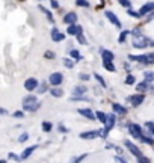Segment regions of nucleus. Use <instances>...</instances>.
<instances>
[{
	"instance_id": "nucleus-1",
	"label": "nucleus",
	"mask_w": 154,
	"mask_h": 163,
	"mask_svg": "<svg viewBox=\"0 0 154 163\" xmlns=\"http://www.w3.org/2000/svg\"><path fill=\"white\" fill-rule=\"evenodd\" d=\"M39 101L36 98V95H26L23 98V109L26 112H35L39 109Z\"/></svg>"
},
{
	"instance_id": "nucleus-2",
	"label": "nucleus",
	"mask_w": 154,
	"mask_h": 163,
	"mask_svg": "<svg viewBox=\"0 0 154 163\" xmlns=\"http://www.w3.org/2000/svg\"><path fill=\"white\" fill-rule=\"evenodd\" d=\"M131 35H133V47L134 48H145V47L148 46V39L141 33L139 29H134L131 32Z\"/></svg>"
},
{
	"instance_id": "nucleus-3",
	"label": "nucleus",
	"mask_w": 154,
	"mask_h": 163,
	"mask_svg": "<svg viewBox=\"0 0 154 163\" xmlns=\"http://www.w3.org/2000/svg\"><path fill=\"white\" fill-rule=\"evenodd\" d=\"M48 82H50V85H53V86H60V83L64 82V76H62V73H51L50 76H48Z\"/></svg>"
},
{
	"instance_id": "nucleus-4",
	"label": "nucleus",
	"mask_w": 154,
	"mask_h": 163,
	"mask_svg": "<svg viewBox=\"0 0 154 163\" xmlns=\"http://www.w3.org/2000/svg\"><path fill=\"white\" fill-rule=\"evenodd\" d=\"M129 131H130V134L134 139H141V136H142V128L139 127L138 124H130L129 126Z\"/></svg>"
},
{
	"instance_id": "nucleus-5",
	"label": "nucleus",
	"mask_w": 154,
	"mask_h": 163,
	"mask_svg": "<svg viewBox=\"0 0 154 163\" xmlns=\"http://www.w3.org/2000/svg\"><path fill=\"white\" fill-rule=\"evenodd\" d=\"M38 85H39V82L36 80V79H33V77H30V79H27V80L24 82V88H26V91H29V92L36 91Z\"/></svg>"
},
{
	"instance_id": "nucleus-6",
	"label": "nucleus",
	"mask_w": 154,
	"mask_h": 163,
	"mask_svg": "<svg viewBox=\"0 0 154 163\" xmlns=\"http://www.w3.org/2000/svg\"><path fill=\"white\" fill-rule=\"evenodd\" d=\"M124 143H125V147L129 148V151H130L133 156H136L138 159H139V157H142V151H141V150H139V148H138L134 143H131L130 140H125Z\"/></svg>"
},
{
	"instance_id": "nucleus-7",
	"label": "nucleus",
	"mask_w": 154,
	"mask_h": 163,
	"mask_svg": "<svg viewBox=\"0 0 154 163\" xmlns=\"http://www.w3.org/2000/svg\"><path fill=\"white\" fill-rule=\"evenodd\" d=\"M115 122H117V117H115V113H109L106 117V122H104V128H106L107 131H110L112 127L115 126Z\"/></svg>"
},
{
	"instance_id": "nucleus-8",
	"label": "nucleus",
	"mask_w": 154,
	"mask_h": 163,
	"mask_svg": "<svg viewBox=\"0 0 154 163\" xmlns=\"http://www.w3.org/2000/svg\"><path fill=\"white\" fill-rule=\"evenodd\" d=\"M51 39H53L55 42H60V41H64V39H65V35L60 32L59 29L53 27V30H51Z\"/></svg>"
},
{
	"instance_id": "nucleus-9",
	"label": "nucleus",
	"mask_w": 154,
	"mask_h": 163,
	"mask_svg": "<svg viewBox=\"0 0 154 163\" xmlns=\"http://www.w3.org/2000/svg\"><path fill=\"white\" fill-rule=\"evenodd\" d=\"M67 33L68 35H79V33H83V29L80 26H76V24H68V29H67Z\"/></svg>"
},
{
	"instance_id": "nucleus-10",
	"label": "nucleus",
	"mask_w": 154,
	"mask_h": 163,
	"mask_svg": "<svg viewBox=\"0 0 154 163\" xmlns=\"http://www.w3.org/2000/svg\"><path fill=\"white\" fill-rule=\"evenodd\" d=\"M64 23L65 24H76L77 23V14L76 12H68L64 17Z\"/></svg>"
},
{
	"instance_id": "nucleus-11",
	"label": "nucleus",
	"mask_w": 154,
	"mask_h": 163,
	"mask_svg": "<svg viewBox=\"0 0 154 163\" xmlns=\"http://www.w3.org/2000/svg\"><path fill=\"white\" fill-rule=\"evenodd\" d=\"M77 112H79L80 115H83V117H86L89 121H95V115L92 113V110H91V109H88V107H85V109H83V107H80Z\"/></svg>"
},
{
	"instance_id": "nucleus-12",
	"label": "nucleus",
	"mask_w": 154,
	"mask_h": 163,
	"mask_svg": "<svg viewBox=\"0 0 154 163\" xmlns=\"http://www.w3.org/2000/svg\"><path fill=\"white\" fill-rule=\"evenodd\" d=\"M104 14H106V17L109 18V21H110V23H112V24H115L117 27H121V21H119V20H118V17H117V15H115L113 12H112V11H106Z\"/></svg>"
},
{
	"instance_id": "nucleus-13",
	"label": "nucleus",
	"mask_w": 154,
	"mask_h": 163,
	"mask_svg": "<svg viewBox=\"0 0 154 163\" xmlns=\"http://www.w3.org/2000/svg\"><path fill=\"white\" fill-rule=\"evenodd\" d=\"M143 100H145V95H142V94H138V95L130 97V103L133 104V107H138V106L141 104Z\"/></svg>"
},
{
	"instance_id": "nucleus-14",
	"label": "nucleus",
	"mask_w": 154,
	"mask_h": 163,
	"mask_svg": "<svg viewBox=\"0 0 154 163\" xmlns=\"http://www.w3.org/2000/svg\"><path fill=\"white\" fill-rule=\"evenodd\" d=\"M151 11H154V2H150V3L143 5L142 8H141V11H139V15H147V14H150Z\"/></svg>"
},
{
	"instance_id": "nucleus-15",
	"label": "nucleus",
	"mask_w": 154,
	"mask_h": 163,
	"mask_svg": "<svg viewBox=\"0 0 154 163\" xmlns=\"http://www.w3.org/2000/svg\"><path fill=\"white\" fill-rule=\"evenodd\" d=\"M36 148H38V145H32V147L26 148V150H24V151L21 152V156H20V157H21V160H26V159H29V157L32 156V152L35 151Z\"/></svg>"
},
{
	"instance_id": "nucleus-16",
	"label": "nucleus",
	"mask_w": 154,
	"mask_h": 163,
	"mask_svg": "<svg viewBox=\"0 0 154 163\" xmlns=\"http://www.w3.org/2000/svg\"><path fill=\"white\" fill-rule=\"evenodd\" d=\"M79 136H80V139H95V138H98V134H97V130L85 131V133H80Z\"/></svg>"
},
{
	"instance_id": "nucleus-17",
	"label": "nucleus",
	"mask_w": 154,
	"mask_h": 163,
	"mask_svg": "<svg viewBox=\"0 0 154 163\" xmlns=\"http://www.w3.org/2000/svg\"><path fill=\"white\" fill-rule=\"evenodd\" d=\"M88 91V88L85 86V85H79V86H76L74 89H73V95H85Z\"/></svg>"
},
{
	"instance_id": "nucleus-18",
	"label": "nucleus",
	"mask_w": 154,
	"mask_h": 163,
	"mask_svg": "<svg viewBox=\"0 0 154 163\" xmlns=\"http://www.w3.org/2000/svg\"><path fill=\"white\" fill-rule=\"evenodd\" d=\"M112 107H113V112H115V113H119V115H125V113H127V109H125L124 106L118 104V103H115Z\"/></svg>"
},
{
	"instance_id": "nucleus-19",
	"label": "nucleus",
	"mask_w": 154,
	"mask_h": 163,
	"mask_svg": "<svg viewBox=\"0 0 154 163\" xmlns=\"http://www.w3.org/2000/svg\"><path fill=\"white\" fill-rule=\"evenodd\" d=\"M101 56H103V60H113L115 59V55L109 50H103L101 48Z\"/></svg>"
},
{
	"instance_id": "nucleus-20",
	"label": "nucleus",
	"mask_w": 154,
	"mask_h": 163,
	"mask_svg": "<svg viewBox=\"0 0 154 163\" xmlns=\"http://www.w3.org/2000/svg\"><path fill=\"white\" fill-rule=\"evenodd\" d=\"M103 67H104L107 71H110V73H113V71L117 70L115 65H113V60H103Z\"/></svg>"
},
{
	"instance_id": "nucleus-21",
	"label": "nucleus",
	"mask_w": 154,
	"mask_h": 163,
	"mask_svg": "<svg viewBox=\"0 0 154 163\" xmlns=\"http://www.w3.org/2000/svg\"><path fill=\"white\" fill-rule=\"evenodd\" d=\"M62 62H64V65H65L67 68H70V70H73L74 65H76V62H74L71 58H64L62 59Z\"/></svg>"
},
{
	"instance_id": "nucleus-22",
	"label": "nucleus",
	"mask_w": 154,
	"mask_h": 163,
	"mask_svg": "<svg viewBox=\"0 0 154 163\" xmlns=\"http://www.w3.org/2000/svg\"><path fill=\"white\" fill-rule=\"evenodd\" d=\"M50 94H51V95H53L55 98H59V97H62V95H64V91H62V89H59V88H56V86H55V88H53V89L50 91Z\"/></svg>"
},
{
	"instance_id": "nucleus-23",
	"label": "nucleus",
	"mask_w": 154,
	"mask_h": 163,
	"mask_svg": "<svg viewBox=\"0 0 154 163\" xmlns=\"http://www.w3.org/2000/svg\"><path fill=\"white\" fill-rule=\"evenodd\" d=\"M106 117H107L106 113H104V112H100V110L95 113V118H97V119H98L101 124H104V122H106Z\"/></svg>"
},
{
	"instance_id": "nucleus-24",
	"label": "nucleus",
	"mask_w": 154,
	"mask_h": 163,
	"mask_svg": "<svg viewBox=\"0 0 154 163\" xmlns=\"http://www.w3.org/2000/svg\"><path fill=\"white\" fill-rule=\"evenodd\" d=\"M148 86H150V83H148L147 80H143L142 83H139L136 88H138V91H139V92H143V91H147V89H148Z\"/></svg>"
},
{
	"instance_id": "nucleus-25",
	"label": "nucleus",
	"mask_w": 154,
	"mask_h": 163,
	"mask_svg": "<svg viewBox=\"0 0 154 163\" xmlns=\"http://www.w3.org/2000/svg\"><path fill=\"white\" fill-rule=\"evenodd\" d=\"M51 128H53V124H51V122H48V121H44V122H42V131H44V133L51 131Z\"/></svg>"
},
{
	"instance_id": "nucleus-26",
	"label": "nucleus",
	"mask_w": 154,
	"mask_h": 163,
	"mask_svg": "<svg viewBox=\"0 0 154 163\" xmlns=\"http://www.w3.org/2000/svg\"><path fill=\"white\" fill-rule=\"evenodd\" d=\"M39 9H41V11L44 12V14H46V15H47L48 17V20H50V23H53V21H55V18H53V15H51V12L48 11L47 8H44V6H39Z\"/></svg>"
},
{
	"instance_id": "nucleus-27",
	"label": "nucleus",
	"mask_w": 154,
	"mask_h": 163,
	"mask_svg": "<svg viewBox=\"0 0 154 163\" xmlns=\"http://www.w3.org/2000/svg\"><path fill=\"white\" fill-rule=\"evenodd\" d=\"M94 77H95V80L98 82V83H100V85H101V86H103V88H107L106 82H104V79H103V77H101V76H100V74H97V73H95V74H94Z\"/></svg>"
},
{
	"instance_id": "nucleus-28",
	"label": "nucleus",
	"mask_w": 154,
	"mask_h": 163,
	"mask_svg": "<svg viewBox=\"0 0 154 163\" xmlns=\"http://www.w3.org/2000/svg\"><path fill=\"white\" fill-rule=\"evenodd\" d=\"M70 55H71V58L73 59H76V60H82V55H80V53H79V51H77V50H71V51H70Z\"/></svg>"
},
{
	"instance_id": "nucleus-29",
	"label": "nucleus",
	"mask_w": 154,
	"mask_h": 163,
	"mask_svg": "<svg viewBox=\"0 0 154 163\" xmlns=\"http://www.w3.org/2000/svg\"><path fill=\"white\" fill-rule=\"evenodd\" d=\"M127 35H130V32H127V30L121 32V35H119V38H118V42H119V44H122V42L125 41V38H127Z\"/></svg>"
},
{
	"instance_id": "nucleus-30",
	"label": "nucleus",
	"mask_w": 154,
	"mask_h": 163,
	"mask_svg": "<svg viewBox=\"0 0 154 163\" xmlns=\"http://www.w3.org/2000/svg\"><path fill=\"white\" fill-rule=\"evenodd\" d=\"M47 91V83H41V86L38 85V88H36V92L38 94H42Z\"/></svg>"
},
{
	"instance_id": "nucleus-31",
	"label": "nucleus",
	"mask_w": 154,
	"mask_h": 163,
	"mask_svg": "<svg viewBox=\"0 0 154 163\" xmlns=\"http://www.w3.org/2000/svg\"><path fill=\"white\" fill-rule=\"evenodd\" d=\"M76 5L77 6H82V8H88L89 6V2L88 0H76Z\"/></svg>"
},
{
	"instance_id": "nucleus-32",
	"label": "nucleus",
	"mask_w": 154,
	"mask_h": 163,
	"mask_svg": "<svg viewBox=\"0 0 154 163\" xmlns=\"http://www.w3.org/2000/svg\"><path fill=\"white\" fill-rule=\"evenodd\" d=\"M134 83H136V79H134V76L129 74V76H127V79H125V85H134Z\"/></svg>"
},
{
	"instance_id": "nucleus-33",
	"label": "nucleus",
	"mask_w": 154,
	"mask_h": 163,
	"mask_svg": "<svg viewBox=\"0 0 154 163\" xmlns=\"http://www.w3.org/2000/svg\"><path fill=\"white\" fill-rule=\"evenodd\" d=\"M8 159H9V160H15V162H20V160H21V157H18L15 152H9V154H8Z\"/></svg>"
},
{
	"instance_id": "nucleus-34",
	"label": "nucleus",
	"mask_w": 154,
	"mask_h": 163,
	"mask_svg": "<svg viewBox=\"0 0 154 163\" xmlns=\"http://www.w3.org/2000/svg\"><path fill=\"white\" fill-rule=\"evenodd\" d=\"M71 101H91L88 97H71Z\"/></svg>"
},
{
	"instance_id": "nucleus-35",
	"label": "nucleus",
	"mask_w": 154,
	"mask_h": 163,
	"mask_svg": "<svg viewBox=\"0 0 154 163\" xmlns=\"http://www.w3.org/2000/svg\"><path fill=\"white\" fill-rule=\"evenodd\" d=\"M76 36H77V41H79L80 44H83V46L88 44V41H86V38L83 36V33H79V35H76Z\"/></svg>"
},
{
	"instance_id": "nucleus-36",
	"label": "nucleus",
	"mask_w": 154,
	"mask_h": 163,
	"mask_svg": "<svg viewBox=\"0 0 154 163\" xmlns=\"http://www.w3.org/2000/svg\"><path fill=\"white\" fill-rule=\"evenodd\" d=\"M27 139H29V133H21V134H20V138H18V142H21V143H23V142H26Z\"/></svg>"
},
{
	"instance_id": "nucleus-37",
	"label": "nucleus",
	"mask_w": 154,
	"mask_h": 163,
	"mask_svg": "<svg viewBox=\"0 0 154 163\" xmlns=\"http://www.w3.org/2000/svg\"><path fill=\"white\" fill-rule=\"evenodd\" d=\"M44 58H46V59H55V53L48 50V51H46V53H44Z\"/></svg>"
},
{
	"instance_id": "nucleus-38",
	"label": "nucleus",
	"mask_w": 154,
	"mask_h": 163,
	"mask_svg": "<svg viewBox=\"0 0 154 163\" xmlns=\"http://www.w3.org/2000/svg\"><path fill=\"white\" fill-rule=\"evenodd\" d=\"M12 117H14V118H24V112L17 110V112H14V113H12Z\"/></svg>"
},
{
	"instance_id": "nucleus-39",
	"label": "nucleus",
	"mask_w": 154,
	"mask_h": 163,
	"mask_svg": "<svg viewBox=\"0 0 154 163\" xmlns=\"http://www.w3.org/2000/svg\"><path fill=\"white\" fill-rule=\"evenodd\" d=\"M141 139H142V142H145V143H150V145H153L154 140L151 139V138H145V136H141Z\"/></svg>"
},
{
	"instance_id": "nucleus-40",
	"label": "nucleus",
	"mask_w": 154,
	"mask_h": 163,
	"mask_svg": "<svg viewBox=\"0 0 154 163\" xmlns=\"http://www.w3.org/2000/svg\"><path fill=\"white\" fill-rule=\"evenodd\" d=\"M86 156L88 154H82L80 157H74V159H71V162H82L83 159H86Z\"/></svg>"
},
{
	"instance_id": "nucleus-41",
	"label": "nucleus",
	"mask_w": 154,
	"mask_h": 163,
	"mask_svg": "<svg viewBox=\"0 0 154 163\" xmlns=\"http://www.w3.org/2000/svg\"><path fill=\"white\" fill-rule=\"evenodd\" d=\"M119 3H121L124 8H130V0H119Z\"/></svg>"
},
{
	"instance_id": "nucleus-42",
	"label": "nucleus",
	"mask_w": 154,
	"mask_h": 163,
	"mask_svg": "<svg viewBox=\"0 0 154 163\" xmlns=\"http://www.w3.org/2000/svg\"><path fill=\"white\" fill-rule=\"evenodd\" d=\"M58 128H59V131H60V133H68V131H70L68 128L65 127V126H62V124H59V127H58Z\"/></svg>"
},
{
	"instance_id": "nucleus-43",
	"label": "nucleus",
	"mask_w": 154,
	"mask_h": 163,
	"mask_svg": "<svg viewBox=\"0 0 154 163\" xmlns=\"http://www.w3.org/2000/svg\"><path fill=\"white\" fill-rule=\"evenodd\" d=\"M79 79H80V80H89V74H79Z\"/></svg>"
},
{
	"instance_id": "nucleus-44",
	"label": "nucleus",
	"mask_w": 154,
	"mask_h": 163,
	"mask_svg": "<svg viewBox=\"0 0 154 163\" xmlns=\"http://www.w3.org/2000/svg\"><path fill=\"white\" fill-rule=\"evenodd\" d=\"M145 79H147V80H153L154 74H153V73H145Z\"/></svg>"
},
{
	"instance_id": "nucleus-45",
	"label": "nucleus",
	"mask_w": 154,
	"mask_h": 163,
	"mask_svg": "<svg viewBox=\"0 0 154 163\" xmlns=\"http://www.w3.org/2000/svg\"><path fill=\"white\" fill-rule=\"evenodd\" d=\"M129 15H131V17H141V15H139V12H134V11H129Z\"/></svg>"
},
{
	"instance_id": "nucleus-46",
	"label": "nucleus",
	"mask_w": 154,
	"mask_h": 163,
	"mask_svg": "<svg viewBox=\"0 0 154 163\" xmlns=\"http://www.w3.org/2000/svg\"><path fill=\"white\" fill-rule=\"evenodd\" d=\"M51 8H59V3L56 0H51Z\"/></svg>"
},
{
	"instance_id": "nucleus-47",
	"label": "nucleus",
	"mask_w": 154,
	"mask_h": 163,
	"mask_svg": "<svg viewBox=\"0 0 154 163\" xmlns=\"http://www.w3.org/2000/svg\"><path fill=\"white\" fill-rule=\"evenodd\" d=\"M115 160H117V162H125V159H122V157H119V156L115 157Z\"/></svg>"
},
{
	"instance_id": "nucleus-48",
	"label": "nucleus",
	"mask_w": 154,
	"mask_h": 163,
	"mask_svg": "<svg viewBox=\"0 0 154 163\" xmlns=\"http://www.w3.org/2000/svg\"><path fill=\"white\" fill-rule=\"evenodd\" d=\"M110 148H115L112 143H106V150H110Z\"/></svg>"
},
{
	"instance_id": "nucleus-49",
	"label": "nucleus",
	"mask_w": 154,
	"mask_h": 163,
	"mask_svg": "<svg viewBox=\"0 0 154 163\" xmlns=\"http://www.w3.org/2000/svg\"><path fill=\"white\" fill-rule=\"evenodd\" d=\"M115 150H117L119 154H122V148H119V147H115Z\"/></svg>"
},
{
	"instance_id": "nucleus-50",
	"label": "nucleus",
	"mask_w": 154,
	"mask_h": 163,
	"mask_svg": "<svg viewBox=\"0 0 154 163\" xmlns=\"http://www.w3.org/2000/svg\"><path fill=\"white\" fill-rule=\"evenodd\" d=\"M5 113H6V110H5V109H2V107H0V115H5Z\"/></svg>"
},
{
	"instance_id": "nucleus-51",
	"label": "nucleus",
	"mask_w": 154,
	"mask_h": 163,
	"mask_svg": "<svg viewBox=\"0 0 154 163\" xmlns=\"http://www.w3.org/2000/svg\"><path fill=\"white\" fill-rule=\"evenodd\" d=\"M151 131H153V134H154V126H153V127H151Z\"/></svg>"
},
{
	"instance_id": "nucleus-52",
	"label": "nucleus",
	"mask_w": 154,
	"mask_h": 163,
	"mask_svg": "<svg viewBox=\"0 0 154 163\" xmlns=\"http://www.w3.org/2000/svg\"><path fill=\"white\" fill-rule=\"evenodd\" d=\"M151 89H153V91H154V85H151Z\"/></svg>"
},
{
	"instance_id": "nucleus-53",
	"label": "nucleus",
	"mask_w": 154,
	"mask_h": 163,
	"mask_svg": "<svg viewBox=\"0 0 154 163\" xmlns=\"http://www.w3.org/2000/svg\"><path fill=\"white\" fill-rule=\"evenodd\" d=\"M20 2H23V0H20Z\"/></svg>"
}]
</instances>
